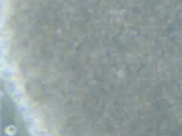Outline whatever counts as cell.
Here are the masks:
<instances>
[{
	"label": "cell",
	"mask_w": 182,
	"mask_h": 136,
	"mask_svg": "<svg viewBox=\"0 0 182 136\" xmlns=\"http://www.w3.org/2000/svg\"><path fill=\"white\" fill-rule=\"evenodd\" d=\"M8 46V42H7V40L4 38H1L0 37V47L1 46Z\"/></svg>",
	"instance_id": "cell-5"
},
{
	"label": "cell",
	"mask_w": 182,
	"mask_h": 136,
	"mask_svg": "<svg viewBox=\"0 0 182 136\" xmlns=\"http://www.w3.org/2000/svg\"><path fill=\"white\" fill-rule=\"evenodd\" d=\"M2 93L1 91H0V97H1V96H2Z\"/></svg>",
	"instance_id": "cell-6"
},
{
	"label": "cell",
	"mask_w": 182,
	"mask_h": 136,
	"mask_svg": "<svg viewBox=\"0 0 182 136\" xmlns=\"http://www.w3.org/2000/svg\"><path fill=\"white\" fill-rule=\"evenodd\" d=\"M16 74L15 69L10 67V66H6L1 69V72H0L2 78L6 80L13 78Z\"/></svg>",
	"instance_id": "cell-1"
},
{
	"label": "cell",
	"mask_w": 182,
	"mask_h": 136,
	"mask_svg": "<svg viewBox=\"0 0 182 136\" xmlns=\"http://www.w3.org/2000/svg\"><path fill=\"white\" fill-rule=\"evenodd\" d=\"M6 66V61L5 59V57H0V69H2Z\"/></svg>",
	"instance_id": "cell-4"
},
{
	"label": "cell",
	"mask_w": 182,
	"mask_h": 136,
	"mask_svg": "<svg viewBox=\"0 0 182 136\" xmlns=\"http://www.w3.org/2000/svg\"><path fill=\"white\" fill-rule=\"evenodd\" d=\"M8 9V0H0V14L6 15Z\"/></svg>",
	"instance_id": "cell-3"
},
{
	"label": "cell",
	"mask_w": 182,
	"mask_h": 136,
	"mask_svg": "<svg viewBox=\"0 0 182 136\" xmlns=\"http://www.w3.org/2000/svg\"><path fill=\"white\" fill-rule=\"evenodd\" d=\"M6 89L8 93L12 95H15L17 93H20L18 84L14 80H9L8 82H6Z\"/></svg>",
	"instance_id": "cell-2"
}]
</instances>
